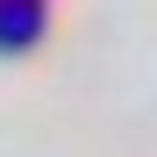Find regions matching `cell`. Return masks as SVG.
<instances>
[{"label":"cell","mask_w":157,"mask_h":157,"mask_svg":"<svg viewBox=\"0 0 157 157\" xmlns=\"http://www.w3.org/2000/svg\"><path fill=\"white\" fill-rule=\"evenodd\" d=\"M29 36H36V7H21V0L0 7V43H29Z\"/></svg>","instance_id":"obj_1"}]
</instances>
